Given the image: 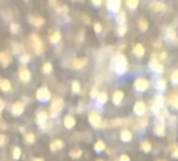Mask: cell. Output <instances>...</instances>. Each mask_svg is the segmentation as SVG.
I'll use <instances>...</instances> for the list:
<instances>
[{"label": "cell", "instance_id": "cell-13", "mask_svg": "<svg viewBox=\"0 0 178 161\" xmlns=\"http://www.w3.org/2000/svg\"><path fill=\"white\" fill-rule=\"evenodd\" d=\"M19 76H20V80L22 82H29V80H31V72L26 67H21L20 71H19Z\"/></svg>", "mask_w": 178, "mask_h": 161}, {"label": "cell", "instance_id": "cell-18", "mask_svg": "<svg viewBox=\"0 0 178 161\" xmlns=\"http://www.w3.org/2000/svg\"><path fill=\"white\" fill-rule=\"evenodd\" d=\"M165 34H166V38L168 40H175V41L177 40V33H176L173 27H167Z\"/></svg>", "mask_w": 178, "mask_h": 161}, {"label": "cell", "instance_id": "cell-14", "mask_svg": "<svg viewBox=\"0 0 178 161\" xmlns=\"http://www.w3.org/2000/svg\"><path fill=\"white\" fill-rule=\"evenodd\" d=\"M71 65H72V67H73V68H76V70L83 68V67L87 65V59H85V58H78V59H73Z\"/></svg>", "mask_w": 178, "mask_h": 161}, {"label": "cell", "instance_id": "cell-55", "mask_svg": "<svg viewBox=\"0 0 178 161\" xmlns=\"http://www.w3.org/2000/svg\"><path fill=\"white\" fill-rule=\"evenodd\" d=\"M2 109H4V101L0 99V111H1Z\"/></svg>", "mask_w": 178, "mask_h": 161}, {"label": "cell", "instance_id": "cell-36", "mask_svg": "<svg viewBox=\"0 0 178 161\" xmlns=\"http://www.w3.org/2000/svg\"><path fill=\"white\" fill-rule=\"evenodd\" d=\"M70 156L72 158V159H78L82 156V150L80 149H73V150H71L70 151Z\"/></svg>", "mask_w": 178, "mask_h": 161}, {"label": "cell", "instance_id": "cell-20", "mask_svg": "<svg viewBox=\"0 0 178 161\" xmlns=\"http://www.w3.org/2000/svg\"><path fill=\"white\" fill-rule=\"evenodd\" d=\"M63 148V141H60V139H55V141H51V144H50V150L51 151H58L60 149H62Z\"/></svg>", "mask_w": 178, "mask_h": 161}, {"label": "cell", "instance_id": "cell-43", "mask_svg": "<svg viewBox=\"0 0 178 161\" xmlns=\"http://www.w3.org/2000/svg\"><path fill=\"white\" fill-rule=\"evenodd\" d=\"M171 82L173 84H178V70H175L171 75Z\"/></svg>", "mask_w": 178, "mask_h": 161}, {"label": "cell", "instance_id": "cell-47", "mask_svg": "<svg viewBox=\"0 0 178 161\" xmlns=\"http://www.w3.org/2000/svg\"><path fill=\"white\" fill-rule=\"evenodd\" d=\"M101 28H102V27H101V23H99V22H97V23L94 24V31H95L97 33H100V32H101Z\"/></svg>", "mask_w": 178, "mask_h": 161}, {"label": "cell", "instance_id": "cell-10", "mask_svg": "<svg viewBox=\"0 0 178 161\" xmlns=\"http://www.w3.org/2000/svg\"><path fill=\"white\" fill-rule=\"evenodd\" d=\"M28 20H29V23L33 24L34 27H40V26H43V24L45 23L44 17L36 16V15H29V16H28Z\"/></svg>", "mask_w": 178, "mask_h": 161}, {"label": "cell", "instance_id": "cell-42", "mask_svg": "<svg viewBox=\"0 0 178 161\" xmlns=\"http://www.w3.org/2000/svg\"><path fill=\"white\" fill-rule=\"evenodd\" d=\"M12 156H14V159L15 160H19L21 156V149L19 146H15L14 148V150H12Z\"/></svg>", "mask_w": 178, "mask_h": 161}, {"label": "cell", "instance_id": "cell-32", "mask_svg": "<svg viewBox=\"0 0 178 161\" xmlns=\"http://www.w3.org/2000/svg\"><path fill=\"white\" fill-rule=\"evenodd\" d=\"M97 100H98V104H100V105L105 104V102L107 101V94H106L105 92H101V93H99V95H98Z\"/></svg>", "mask_w": 178, "mask_h": 161}, {"label": "cell", "instance_id": "cell-31", "mask_svg": "<svg viewBox=\"0 0 178 161\" xmlns=\"http://www.w3.org/2000/svg\"><path fill=\"white\" fill-rule=\"evenodd\" d=\"M166 87H167V83H166V80H156V89H158V90L162 92V90H165V89H166Z\"/></svg>", "mask_w": 178, "mask_h": 161}, {"label": "cell", "instance_id": "cell-2", "mask_svg": "<svg viewBox=\"0 0 178 161\" xmlns=\"http://www.w3.org/2000/svg\"><path fill=\"white\" fill-rule=\"evenodd\" d=\"M63 107V100L61 98H56L55 100H53L50 105V116L51 117H56L60 114V111Z\"/></svg>", "mask_w": 178, "mask_h": 161}, {"label": "cell", "instance_id": "cell-34", "mask_svg": "<svg viewBox=\"0 0 178 161\" xmlns=\"http://www.w3.org/2000/svg\"><path fill=\"white\" fill-rule=\"evenodd\" d=\"M19 31H20V24L17 22H11L10 23V32L12 34H16V33H19Z\"/></svg>", "mask_w": 178, "mask_h": 161}, {"label": "cell", "instance_id": "cell-1", "mask_svg": "<svg viewBox=\"0 0 178 161\" xmlns=\"http://www.w3.org/2000/svg\"><path fill=\"white\" fill-rule=\"evenodd\" d=\"M111 67L117 75H123L127 71V67H128V62H127L126 56L122 53L115 54L112 60H111Z\"/></svg>", "mask_w": 178, "mask_h": 161}, {"label": "cell", "instance_id": "cell-30", "mask_svg": "<svg viewBox=\"0 0 178 161\" xmlns=\"http://www.w3.org/2000/svg\"><path fill=\"white\" fill-rule=\"evenodd\" d=\"M105 143L102 141H98L95 143V145H94V150L95 151H98V153H101V151H104L105 150Z\"/></svg>", "mask_w": 178, "mask_h": 161}, {"label": "cell", "instance_id": "cell-56", "mask_svg": "<svg viewBox=\"0 0 178 161\" xmlns=\"http://www.w3.org/2000/svg\"><path fill=\"white\" fill-rule=\"evenodd\" d=\"M49 4H50V5H55V4H56V0H49Z\"/></svg>", "mask_w": 178, "mask_h": 161}, {"label": "cell", "instance_id": "cell-35", "mask_svg": "<svg viewBox=\"0 0 178 161\" xmlns=\"http://www.w3.org/2000/svg\"><path fill=\"white\" fill-rule=\"evenodd\" d=\"M126 32H127V24H126V23L119 24V28H117V36H119V37H122V36L126 34Z\"/></svg>", "mask_w": 178, "mask_h": 161}, {"label": "cell", "instance_id": "cell-19", "mask_svg": "<svg viewBox=\"0 0 178 161\" xmlns=\"http://www.w3.org/2000/svg\"><path fill=\"white\" fill-rule=\"evenodd\" d=\"M133 54H134L136 56H138V58H141V56L145 54V49H144V46H143L140 43L134 45V48H133Z\"/></svg>", "mask_w": 178, "mask_h": 161}, {"label": "cell", "instance_id": "cell-9", "mask_svg": "<svg viewBox=\"0 0 178 161\" xmlns=\"http://www.w3.org/2000/svg\"><path fill=\"white\" fill-rule=\"evenodd\" d=\"M133 110H134V114L139 116V117H141V116H144V114H145V111H146V106H145V102L144 101H137L136 104H134V107H133Z\"/></svg>", "mask_w": 178, "mask_h": 161}, {"label": "cell", "instance_id": "cell-29", "mask_svg": "<svg viewBox=\"0 0 178 161\" xmlns=\"http://www.w3.org/2000/svg\"><path fill=\"white\" fill-rule=\"evenodd\" d=\"M141 150L145 153H150L151 151V143L149 141H141Z\"/></svg>", "mask_w": 178, "mask_h": 161}, {"label": "cell", "instance_id": "cell-28", "mask_svg": "<svg viewBox=\"0 0 178 161\" xmlns=\"http://www.w3.org/2000/svg\"><path fill=\"white\" fill-rule=\"evenodd\" d=\"M138 27L141 32H145L148 29V27H149V23H148V21L145 20V19H140L138 21Z\"/></svg>", "mask_w": 178, "mask_h": 161}, {"label": "cell", "instance_id": "cell-39", "mask_svg": "<svg viewBox=\"0 0 178 161\" xmlns=\"http://www.w3.org/2000/svg\"><path fill=\"white\" fill-rule=\"evenodd\" d=\"M41 70H43L44 73L48 75V73H50V72L53 71V65H51L50 62H45V63L43 65V68H41Z\"/></svg>", "mask_w": 178, "mask_h": 161}, {"label": "cell", "instance_id": "cell-16", "mask_svg": "<svg viewBox=\"0 0 178 161\" xmlns=\"http://www.w3.org/2000/svg\"><path fill=\"white\" fill-rule=\"evenodd\" d=\"M123 98H124V93L122 90H116L112 95V101H114L115 105H119L123 100Z\"/></svg>", "mask_w": 178, "mask_h": 161}, {"label": "cell", "instance_id": "cell-25", "mask_svg": "<svg viewBox=\"0 0 178 161\" xmlns=\"http://www.w3.org/2000/svg\"><path fill=\"white\" fill-rule=\"evenodd\" d=\"M168 102L171 104V106H173L176 110H178V94L177 93H172L168 98Z\"/></svg>", "mask_w": 178, "mask_h": 161}, {"label": "cell", "instance_id": "cell-7", "mask_svg": "<svg viewBox=\"0 0 178 161\" xmlns=\"http://www.w3.org/2000/svg\"><path fill=\"white\" fill-rule=\"evenodd\" d=\"M88 121L93 127H100L101 126V116L97 111H90L88 115Z\"/></svg>", "mask_w": 178, "mask_h": 161}, {"label": "cell", "instance_id": "cell-50", "mask_svg": "<svg viewBox=\"0 0 178 161\" xmlns=\"http://www.w3.org/2000/svg\"><path fill=\"white\" fill-rule=\"evenodd\" d=\"M82 20H84V22L88 24V23H90V20H89V17L87 16V15H82Z\"/></svg>", "mask_w": 178, "mask_h": 161}, {"label": "cell", "instance_id": "cell-59", "mask_svg": "<svg viewBox=\"0 0 178 161\" xmlns=\"http://www.w3.org/2000/svg\"><path fill=\"white\" fill-rule=\"evenodd\" d=\"M72 1H77V0H72Z\"/></svg>", "mask_w": 178, "mask_h": 161}, {"label": "cell", "instance_id": "cell-11", "mask_svg": "<svg viewBox=\"0 0 178 161\" xmlns=\"http://www.w3.org/2000/svg\"><path fill=\"white\" fill-rule=\"evenodd\" d=\"M121 7V0H107V9L112 12H119Z\"/></svg>", "mask_w": 178, "mask_h": 161}, {"label": "cell", "instance_id": "cell-33", "mask_svg": "<svg viewBox=\"0 0 178 161\" xmlns=\"http://www.w3.org/2000/svg\"><path fill=\"white\" fill-rule=\"evenodd\" d=\"M116 20L119 22V24L126 23V12H124V11H119V14H117V16H116Z\"/></svg>", "mask_w": 178, "mask_h": 161}, {"label": "cell", "instance_id": "cell-27", "mask_svg": "<svg viewBox=\"0 0 178 161\" xmlns=\"http://www.w3.org/2000/svg\"><path fill=\"white\" fill-rule=\"evenodd\" d=\"M163 102H165L163 97H162L161 94H158V95L155 97V99H154V102H153V104H155V105L158 106L160 109H162V107H163Z\"/></svg>", "mask_w": 178, "mask_h": 161}, {"label": "cell", "instance_id": "cell-51", "mask_svg": "<svg viewBox=\"0 0 178 161\" xmlns=\"http://www.w3.org/2000/svg\"><path fill=\"white\" fill-rule=\"evenodd\" d=\"M92 2H93V5H95V6H100L101 2H102V0H92Z\"/></svg>", "mask_w": 178, "mask_h": 161}, {"label": "cell", "instance_id": "cell-45", "mask_svg": "<svg viewBox=\"0 0 178 161\" xmlns=\"http://www.w3.org/2000/svg\"><path fill=\"white\" fill-rule=\"evenodd\" d=\"M67 10H68V7H67L66 5L60 6V7H58V9H56V11H58L59 14H62V12H63V14H66V12H67Z\"/></svg>", "mask_w": 178, "mask_h": 161}, {"label": "cell", "instance_id": "cell-61", "mask_svg": "<svg viewBox=\"0 0 178 161\" xmlns=\"http://www.w3.org/2000/svg\"><path fill=\"white\" fill-rule=\"evenodd\" d=\"M0 112H1V111H0Z\"/></svg>", "mask_w": 178, "mask_h": 161}, {"label": "cell", "instance_id": "cell-58", "mask_svg": "<svg viewBox=\"0 0 178 161\" xmlns=\"http://www.w3.org/2000/svg\"><path fill=\"white\" fill-rule=\"evenodd\" d=\"M158 161H166V160H158Z\"/></svg>", "mask_w": 178, "mask_h": 161}, {"label": "cell", "instance_id": "cell-48", "mask_svg": "<svg viewBox=\"0 0 178 161\" xmlns=\"http://www.w3.org/2000/svg\"><path fill=\"white\" fill-rule=\"evenodd\" d=\"M12 48H14V53H20V45L17 43H12Z\"/></svg>", "mask_w": 178, "mask_h": 161}, {"label": "cell", "instance_id": "cell-57", "mask_svg": "<svg viewBox=\"0 0 178 161\" xmlns=\"http://www.w3.org/2000/svg\"><path fill=\"white\" fill-rule=\"evenodd\" d=\"M33 161H44V160H43V159H38V158H37V159H34Z\"/></svg>", "mask_w": 178, "mask_h": 161}, {"label": "cell", "instance_id": "cell-60", "mask_svg": "<svg viewBox=\"0 0 178 161\" xmlns=\"http://www.w3.org/2000/svg\"><path fill=\"white\" fill-rule=\"evenodd\" d=\"M98 161H102V160H98Z\"/></svg>", "mask_w": 178, "mask_h": 161}, {"label": "cell", "instance_id": "cell-17", "mask_svg": "<svg viewBox=\"0 0 178 161\" xmlns=\"http://www.w3.org/2000/svg\"><path fill=\"white\" fill-rule=\"evenodd\" d=\"M63 124H65V127H66V128L71 129V128H73V127H75V124H76V120H75V117H72L71 115H67V116H65V119H63Z\"/></svg>", "mask_w": 178, "mask_h": 161}, {"label": "cell", "instance_id": "cell-5", "mask_svg": "<svg viewBox=\"0 0 178 161\" xmlns=\"http://www.w3.org/2000/svg\"><path fill=\"white\" fill-rule=\"evenodd\" d=\"M36 97L39 101H48L51 97V93L49 92V89L46 87H40L36 93Z\"/></svg>", "mask_w": 178, "mask_h": 161}, {"label": "cell", "instance_id": "cell-6", "mask_svg": "<svg viewBox=\"0 0 178 161\" xmlns=\"http://www.w3.org/2000/svg\"><path fill=\"white\" fill-rule=\"evenodd\" d=\"M149 85H150L149 80H146V78H144V77H139V78H137L136 82H134V88H136L138 92L146 90V89L149 88Z\"/></svg>", "mask_w": 178, "mask_h": 161}, {"label": "cell", "instance_id": "cell-23", "mask_svg": "<svg viewBox=\"0 0 178 161\" xmlns=\"http://www.w3.org/2000/svg\"><path fill=\"white\" fill-rule=\"evenodd\" d=\"M119 137H121V141H132V133H131V131H128V129H122Z\"/></svg>", "mask_w": 178, "mask_h": 161}, {"label": "cell", "instance_id": "cell-37", "mask_svg": "<svg viewBox=\"0 0 178 161\" xmlns=\"http://www.w3.org/2000/svg\"><path fill=\"white\" fill-rule=\"evenodd\" d=\"M137 123H138V124H136V128H139V127H140V128H143V127H145V126L148 124V119L141 116V117L137 121Z\"/></svg>", "mask_w": 178, "mask_h": 161}, {"label": "cell", "instance_id": "cell-22", "mask_svg": "<svg viewBox=\"0 0 178 161\" xmlns=\"http://www.w3.org/2000/svg\"><path fill=\"white\" fill-rule=\"evenodd\" d=\"M0 89L2 92H9L11 89V83L10 80H6V78H1L0 80Z\"/></svg>", "mask_w": 178, "mask_h": 161}, {"label": "cell", "instance_id": "cell-53", "mask_svg": "<svg viewBox=\"0 0 178 161\" xmlns=\"http://www.w3.org/2000/svg\"><path fill=\"white\" fill-rule=\"evenodd\" d=\"M4 144H5V137L2 134H0V146L4 145Z\"/></svg>", "mask_w": 178, "mask_h": 161}, {"label": "cell", "instance_id": "cell-15", "mask_svg": "<svg viewBox=\"0 0 178 161\" xmlns=\"http://www.w3.org/2000/svg\"><path fill=\"white\" fill-rule=\"evenodd\" d=\"M10 62H11V55L9 53H6V51H1L0 53V63L4 67H6Z\"/></svg>", "mask_w": 178, "mask_h": 161}, {"label": "cell", "instance_id": "cell-46", "mask_svg": "<svg viewBox=\"0 0 178 161\" xmlns=\"http://www.w3.org/2000/svg\"><path fill=\"white\" fill-rule=\"evenodd\" d=\"M98 95H99V92H98V89H97V88H93V89L90 90V97L94 99V98H98Z\"/></svg>", "mask_w": 178, "mask_h": 161}, {"label": "cell", "instance_id": "cell-24", "mask_svg": "<svg viewBox=\"0 0 178 161\" xmlns=\"http://www.w3.org/2000/svg\"><path fill=\"white\" fill-rule=\"evenodd\" d=\"M154 132H155V134H156V136H160V137L165 136V126H163V123H162V122L155 124V127H154Z\"/></svg>", "mask_w": 178, "mask_h": 161}, {"label": "cell", "instance_id": "cell-12", "mask_svg": "<svg viewBox=\"0 0 178 161\" xmlns=\"http://www.w3.org/2000/svg\"><path fill=\"white\" fill-rule=\"evenodd\" d=\"M23 110H24V105H23V102H21V101L15 102V104L12 105V107H11V112H12L15 116H20L21 114L23 112Z\"/></svg>", "mask_w": 178, "mask_h": 161}, {"label": "cell", "instance_id": "cell-41", "mask_svg": "<svg viewBox=\"0 0 178 161\" xmlns=\"http://www.w3.org/2000/svg\"><path fill=\"white\" fill-rule=\"evenodd\" d=\"M72 92L73 93H79L80 92V84L78 80H73L72 82Z\"/></svg>", "mask_w": 178, "mask_h": 161}, {"label": "cell", "instance_id": "cell-38", "mask_svg": "<svg viewBox=\"0 0 178 161\" xmlns=\"http://www.w3.org/2000/svg\"><path fill=\"white\" fill-rule=\"evenodd\" d=\"M126 4H127V6H128L129 9L134 10V9L138 6L139 0H126Z\"/></svg>", "mask_w": 178, "mask_h": 161}, {"label": "cell", "instance_id": "cell-40", "mask_svg": "<svg viewBox=\"0 0 178 161\" xmlns=\"http://www.w3.org/2000/svg\"><path fill=\"white\" fill-rule=\"evenodd\" d=\"M24 139H26V141H27L28 144H33L34 141H36V137H34V134H33V133H26Z\"/></svg>", "mask_w": 178, "mask_h": 161}, {"label": "cell", "instance_id": "cell-54", "mask_svg": "<svg viewBox=\"0 0 178 161\" xmlns=\"http://www.w3.org/2000/svg\"><path fill=\"white\" fill-rule=\"evenodd\" d=\"M172 156H173V158H176V159L178 158V146L176 148V149H175V150H173V153H172Z\"/></svg>", "mask_w": 178, "mask_h": 161}, {"label": "cell", "instance_id": "cell-44", "mask_svg": "<svg viewBox=\"0 0 178 161\" xmlns=\"http://www.w3.org/2000/svg\"><path fill=\"white\" fill-rule=\"evenodd\" d=\"M29 59H31V56H29V54H22L20 58V61L22 62V63H27L28 61H29Z\"/></svg>", "mask_w": 178, "mask_h": 161}, {"label": "cell", "instance_id": "cell-49", "mask_svg": "<svg viewBox=\"0 0 178 161\" xmlns=\"http://www.w3.org/2000/svg\"><path fill=\"white\" fill-rule=\"evenodd\" d=\"M119 161H131V159H129V156H128V155L123 154V155H121V156H119Z\"/></svg>", "mask_w": 178, "mask_h": 161}, {"label": "cell", "instance_id": "cell-52", "mask_svg": "<svg viewBox=\"0 0 178 161\" xmlns=\"http://www.w3.org/2000/svg\"><path fill=\"white\" fill-rule=\"evenodd\" d=\"M167 58V54H166V51H161V54H160V59L161 60H165Z\"/></svg>", "mask_w": 178, "mask_h": 161}, {"label": "cell", "instance_id": "cell-3", "mask_svg": "<svg viewBox=\"0 0 178 161\" xmlns=\"http://www.w3.org/2000/svg\"><path fill=\"white\" fill-rule=\"evenodd\" d=\"M31 41H32V45H33V49H34L36 54H38V55L41 54L43 50H44V44H43V40L38 37V34L33 33L31 36Z\"/></svg>", "mask_w": 178, "mask_h": 161}, {"label": "cell", "instance_id": "cell-26", "mask_svg": "<svg viewBox=\"0 0 178 161\" xmlns=\"http://www.w3.org/2000/svg\"><path fill=\"white\" fill-rule=\"evenodd\" d=\"M60 40H61V33H60V31H55V32L50 36V41H51L53 44H58Z\"/></svg>", "mask_w": 178, "mask_h": 161}, {"label": "cell", "instance_id": "cell-4", "mask_svg": "<svg viewBox=\"0 0 178 161\" xmlns=\"http://www.w3.org/2000/svg\"><path fill=\"white\" fill-rule=\"evenodd\" d=\"M149 67H150L153 71L158 72V73H161V72L163 71V66H162V65L160 63V61L158 60L156 54H153L151 59H150V61H149Z\"/></svg>", "mask_w": 178, "mask_h": 161}, {"label": "cell", "instance_id": "cell-8", "mask_svg": "<svg viewBox=\"0 0 178 161\" xmlns=\"http://www.w3.org/2000/svg\"><path fill=\"white\" fill-rule=\"evenodd\" d=\"M150 9L154 10L155 12H165L166 11V4L163 1H158V0H154L150 2Z\"/></svg>", "mask_w": 178, "mask_h": 161}, {"label": "cell", "instance_id": "cell-21", "mask_svg": "<svg viewBox=\"0 0 178 161\" xmlns=\"http://www.w3.org/2000/svg\"><path fill=\"white\" fill-rule=\"evenodd\" d=\"M48 120V114L45 112V111H39L38 114H37V123L40 124V126H43L45 122Z\"/></svg>", "mask_w": 178, "mask_h": 161}]
</instances>
